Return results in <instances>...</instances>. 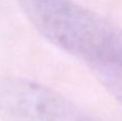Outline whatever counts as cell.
I'll list each match as a JSON object with an SVG mask.
<instances>
[{
    "mask_svg": "<svg viewBox=\"0 0 122 121\" xmlns=\"http://www.w3.org/2000/svg\"><path fill=\"white\" fill-rule=\"evenodd\" d=\"M33 28L48 42L85 62L97 77L122 69V32L72 0H19Z\"/></svg>",
    "mask_w": 122,
    "mask_h": 121,
    "instance_id": "obj_1",
    "label": "cell"
},
{
    "mask_svg": "<svg viewBox=\"0 0 122 121\" xmlns=\"http://www.w3.org/2000/svg\"><path fill=\"white\" fill-rule=\"evenodd\" d=\"M0 118L4 121H95L57 91L18 77L0 79Z\"/></svg>",
    "mask_w": 122,
    "mask_h": 121,
    "instance_id": "obj_2",
    "label": "cell"
},
{
    "mask_svg": "<svg viewBox=\"0 0 122 121\" xmlns=\"http://www.w3.org/2000/svg\"><path fill=\"white\" fill-rule=\"evenodd\" d=\"M101 83L122 104V72L104 79Z\"/></svg>",
    "mask_w": 122,
    "mask_h": 121,
    "instance_id": "obj_3",
    "label": "cell"
}]
</instances>
